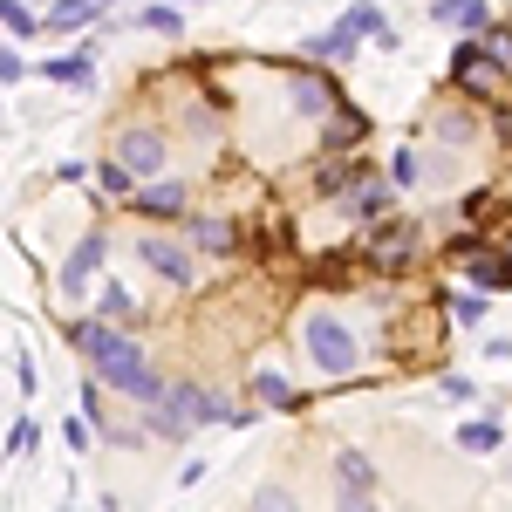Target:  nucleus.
I'll use <instances>...</instances> for the list:
<instances>
[{
	"mask_svg": "<svg viewBox=\"0 0 512 512\" xmlns=\"http://www.w3.org/2000/svg\"><path fill=\"white\" fill-rule=\"evenodd\" d=\"M178 7H192V0H178Z\"/></svg>",
	"mask_w": 512,
	"mask_h": 512,
	"instance_id": "obj_40",
	"label": "nucleus"
},
{
	"mask_svg": "<svg viewBox=\"0 0 512 512\" xmlns=\"http://www.w3.org/2000/svg\"><path fill=\"white\" fill-rule=\"evenodd\" d=\"M35 451H41V424H35V417H21V424L7 431V458H35Z\"/></svg>",
	"mask_w": 512,
	"mask_h": 512,
	"instance_id": "obj_33",
	"label": "nucleus"
},
{
	"mask_svg": "<svg viewBox=\"0 0 512 512\" xmlns=\"http://www.w3.org/2000/svg\"><path fill=\"white\" fill-rule=\"evenodd\" d=\"M431 21L451 35H485L492 28V0H431Z\"/></svg>",
	"mask_w": 512,
	"mask_h": 512,
	"instance_id": "obj_18",
	"label": "nucleus"
},
{
	"mask_svg": "<svg viewBox=\"0 0 512 512\" xmlns=\"http://www.w3.org/2000/svg\"><path fill=\"white\" fill-rule=\"evenodd\" d=\"M390 185H396V192L424 185V151H417V144H396V158H390Z\"/></svg>",
	"mask_w": 512,
	"mask_h": 512,
	"instance_id": "obj_26",
	"label": "nucleus"
},
{
	"mask_svg": "<svg viewBox=\"0 0 512 512\" xmlns=\"http://www.w3.org/2000/svg\"><path fill=\"white\" fill-rule=\"evenodd\" d=\"M424 137H431V144H444V151H472V144H478V110L458 96V103H444V110L424 123Z\"/></svg>",
	"mask_w": 512,
	"mask_h": 512,
	"instance_id": "obj_13",
	"label": "nucleus"
},
{
	"mask_svg": "<svg viewBox=\"0 0 512 512\" xmlns=\"http://www.w3.org/2000/svg\"><path fill=\"white\" fill-rule=\"evenodd\" d=\"M103 260H110V233H82V239H76V253L55 267V287H62L69 301H76V294H89V280L103 274Z\"/></svg>",
	"mask_w": 512,
	"mask_h": 512,
	"instance_id": "obj_11",
	"label": "nucleus"
},
{
	"mask_svg": "<svg viewBox=\"0 0 512 512\" xmlns=\"http://www.w3.org/2000/svg\"><path fill=\"white\" fill-rule=\"evenodd\" d=\"M506 62L492 55V41L485 35H458V48H451V89L458 96H478V103H499L506 96Z\"/></svg>",
	"mask_w": 512,
	"mask_h": 512,
	"instance_id": "obj_5",
	"label": "nucleus"
},
{
	"mask_svg": "<svg viewBox=\"0 0 512 512\" xmlns=\"http://www.w3.org/2000/svg\"><path fill=\"white\" fill-rule=\"evenodd\" d=\"M253 512H301V492H294L287 478H267V485L253 492Z\"/></svg>",
	"mask_w": 512,
	"mask_h": 512,
	"instance_id": "obj_27",
	"label": "nucleus"
},
{
	"mask_svg": "<svg viewBox=\"0 0 512 512\" xmlns=\"http://www.w3.org/2000/svg\"><path fill=\"white\" fill-rule=\"evenodd\" d=\"M355 48H362V35H355L349 21H335V28H321V35L301 41V55H308V62H321V69H342V62H355Z\"/></svg>",
	"mask_w": 512,
	"mask_h": 512,
	"instance_id": "obj_14",
	"label": "nucleus"
},
{
	"mask_svg": "<svg viewBox=\"0 0 512 512\" xmlns=\"http://www.w3.org/2000/svg\"><path fill=\"white\" fill-rule=\"evenodd\" d=\"M130 212H137V219H151V226H164V219H178V226H185V219H192V185L164 171V178H151V185H137Z\"/></svg>",
	"mask_w": 512,
	"mask_h": 512,
	"instance_id": "obj_9",
	"label": "nucleus"
},
{
	"mask_svg": "<svg viewBox=\"0 0 512 512\" xmlns=\"http://www.w3.org/2000/svg\"><path fill=\"white\" fill-rule=\"evenodd\" d=\"M96 185H103V198H117V205H130V198H137V178H130V171H123L117 158L96 171Z\"/></svg>",
	"mask_w": 512,
	"mask_h": 512,
	"instance_id": "obj_31",
	"label": "nucleus"
},
{
	"mask_svg": "<svg viewBox=\"0 0 512 512\" xmlns=\"http://www.w3.org/2000/svg\"><path fill=\"white\" fill-rule=\"evenodd\" d=\"M0 28H7L14 41H35L41 35V14H35V7H21V0H0Z\"/></svg>",
	"mask_w": 512,
	"mask_h": 512,
	"instance_id": "obj_28",
	"label": "nucleus"
},
{
	"mask_svg": "<svg viewBox=\"0 0 512 512\" xmlns=\"http://www.w3.org/2000/svg\"><path fill=\"white\" fill-rule=\"evenodd\" d=\"M253 396H260V410H301V403H308V396L294 390L287 376H274V369H260V376H253Z\"/></svg>",
	"mask_w": 512,
	"mask_h": 512,
	"instance_id": "obj_23",
	"label": "nucleus"
},
{
	"mask_svg": "<svg viewBox=\"0 0 512 512\" xmlns=\"http://www.w3.org/2000/svg\"><path fill=\"white\" fill-rule=\"evenodd\" d=\"M342 21H349V28H355L362 41H383V35H390V14H383L376 0H355V7L342 14Z\"/></svg>",
	"mask_w": 512,
	"mask_h": 512,
	"instance_id": "obj_25",
	"label": "nucleus"
},
{
	"mask_svg": "<svg viewBox=\"0 0 512 512\" xmlns=\"http://www.w3.org/2000/svg\"><path fill=\"white\" fill-rule=\"evenodd\" d=\"M362 144H369V117L349 110V103L321 123V158H342V151H362Z\"/></svg>",
	"mask_w": 512,
	"mask_h": 512,
	"instance_id": "obj_17",
	"label": "nucleus"
},
{
	"mask_svg": "<svg viewBox=\"0 0 512 512\" xmlns=\"http://www.w3.org/2000/svg\"><path fill=\"white\" fill-rule=\"evenodd\" d=\"M253 417H260V403H226L212 383H164V396L144 410V431L185 444V437L205 431V424H233V431H246Z\"/></svg>",
	"mask_w": 512,
	"mask_h": 512,
	"instance_id": "obj_2",
	"label": "nucleus"
},
{
	"mask_svg": "<svg viewBox=\"0 0 512 512\" xmlns=\"http://www.w3.org/2000/svg\"><path fill=\"white\" fill-rule=\"evenodd\" d=\"M103 7H117V0H103Z\"/></svg>",
	"mask_w": 512,
	"mask_h": 512,
	"instance_id": "obj_39",
	"label": "nucleus"
},
{
	"mask_svg": "<svg viewBox=\"0 0 512 512\" xmlns=\"http://www.w3.org/2000/svg\"><path fill=\"white\" fill-rule=\"evenodd\" d=\"M396 198H403V192L390 185V171H362L349 192L335 198V212H342L349 226H376V219H390V212H396Z\"/></svg>",
	"mask_w": 512,
	"mask_h": 512,
	"instance_id": "obj_8",
	"label": "nucleus"
},
{
	"mask_svg": "<svg viewBox=\"0 0 512 512\" xmlns=\"http://www.w3.org/2000/svg\"><path fill=\"white\" fill-rule=\"evenodd\" d=\"M185 130H192V137H219V103L192 96V103H185Z\"/></svg>",
	"mask_w": 512,
	"mask_h": 512,
	"instance_id": "obj_32",
	"label": "nucleus"
},
{
	"mask_svg": "<svg viewBox=\"0 0 512 512\" xmlns=\"http://www.w3.org/2000/svg\"><path fill=\"white\" fill-rule=\"evenodd\" d=\"M485 308H492L485 294H444V315L458 321V328H478V321H485Z\"/></svg>",
	"mask_w": 512,
	"mask_h": 512,
	"instance_id": "obj_30",
	"label": "nucleus"
},
{
	"mask_svg": "<svg viewBox=\"0 0 512 512\" xmlns=\"http://www.w3.org/2000/svg\"><path fill=\"white\" fill-rule=\"evenodd\" d=\"M465 280H472V294H512V253L506 246H485L478 260H465Z\"/></svg>",
	"mask_w": 512,
	"mask_h": 512,
	"instance_id": "obj_16",
	"label": "nucleus"
},
{
	"mask_svg": "<svg viewBox=\"0 0 512 512\" xmlns=\"http://www.w3.org/2000/svg\"><path fill=\"white\" fill-rule=\"evenodd\" d=\"M444 396H451V403H478V383L472 376H444Z\"/></svg>",
	"mask_w": 512,
	"mask_h": 512,
	"instance_id": "obj_37",
	"label": "nucleus"
},
{
	"mask_svg": "<svg viewBox=\"0 0 512 512\" xmlns=\"http://www.w3.org/2000/svg\"><path fill=\"white\" fill-rule=\"evenodd\" d=\"M21 76H35V69H28V55H21L14 41H0V82H21Z\"/></svg>",
	"mask_w": 512,
	"mask_h": 512,
	"instance_id": "obj_36",
	"label": "nucleus"
},
{
	"mask_svg": "<svg viewBox=\"0 0 512 512\" xmlns=\"http://www.w3.org/2000/svg\"><path fill=\"white\" fill-rule=\"evenodd\" d=\"M96 14H103V0H55L41 14V28L48 35H76V28H96Z\"/></svg>",
	"mask_w": 512,
	"mask_h": 512,
	"instance_id": "obj_21",
	"label": "nucleus"
},
{
	"mask_svg": "<svg viewBox=\"0 0 512 512\" xmlns=\"http://www.w3.org/2000/svg\"><path fill=\"white\" fill-rule=\"evenodd\" d=\"M335 485H362V492H376V465H369L362 451L342 444V451H335Z\"/></svg>",
	"mask_w": 512,
	"mask_h": 512,
	"instance_id": "obj_24",
	"label": "nucleus"
},
{
	"mask_svg": "<svg viewBox=\"0 0 512 512\" xmlns=\"http://www.w3.org/2000/svg\"><path fill=\"white\" fill-rule=\"evenodd\" d=\"M301 342H308V362H315L321 376H355V369H362L355 328L342 315H328V308H315V315L301 321Z\"/></svg>",
	"mask_w": 512,
	"mask_h": 512,
	"instance_id": "obj_4",
	"label": "nucleus"
},
{
	"mask_svg": "<svg viewBox=\"0 0 512 512\" xmlns=\"http://www.w3.org/2000/svg\"><path fill=\"white\" fill-rule=\"evenodd\" d=\"M69 349L82 355V369L103 383V390H117V396H130L137 410H151L164 396V376L151 369V355L137 349L123 328H110V321H96V315H76L69 321Z\"/></svg>",
	"mask_w": 512,
	"mask_h": 512,
	"instance_id": "obj_1",
	"label": "nucleus"
},
{
	"mask_svg": "<svg viewBox=\"0 0 512 512\" xmlns=\"http://www.w3.org/2000/svg\"><path fill=\"white\" fill-rule=\"evenodd\" d=\"M35 76H48L55 89H89V82H96V55H89V48H76V55H48Z\"/></svg>",
	"mask_w": 512,
	"mask_h": 512,
	"instance_id": "obj_20",
	"label": "nucleus"
},
{
	"mask_svg": "<svg viewBox=\"0 0 512 512\" xmlns=\"http://www.w3.org/2000/svg\"><path fill=\"white\" fill-rule=\"evenodd\" d=\"M137 253H144V267H151L158 280H171V287H192V280H198V253L185 246V239L144 233V239H137Z\"/></svg>",
	"mask_w": 512,
	"mask_h": 512,
	"instance_id": "obj_10",
	"label": "nucleus"
},
{
	"mask_svg": "<svg viewBox=\"0 0 512 512\" xmlns=\"http://www.w3.org/2000/svg\"><path fill=\"white\" fill-rule=\"evenodd\" d=\"M335 512H376V492H362V485H335Z\"/></svg>",
	"mask_w": 512,
	"mask_h": 512,
	"instance_id": "obj_35",
	"label": "nucleus"
},
{
	"mask_svg": "<svg viewBox=\"0 0 512 512\" xmlns=\"http://www.w3.org/2000/svg\"><path fill=\"white\" fill-rule=\"evenodd\" d=\"M287 103H294L301 117L328 123L335 110H342V76H335V69H321V62H308V69H294V76H287Z\"/></svg>",
	"mask_w": 512,
	"mask_h": 512,
	"instance_id": "obj_7",
	"label": "nucleus"
},
{
	"mask_svg": "<svg viewBox=\"0 0 512 512\" xmlns=\"http://www.w3.org/2000/svg\"><path fill=\"white\" fill-rule=\"evenodd\" d=\"M137 21H144L151 35H185V7H178V0H158V7H144Z\"/></svg>",
	"mask_w": 512,
	"mask_h": 512,
	"instance_id": "obj_29",
	"label": "nucleus"
},
{
	"mask_svg": "<svg viewBox=\"0 0 512 512\" xmlns=\"http://www.w3.org/2000/svg\"><path fill=\"white\" fill-rule=\"evenodd\" d=\"M185 246L205 253V260H233L239 246H246V226L219 219V212H192V219H185Z\"/></svg>",
	"mask_w": 512,
	"mask_h": 512,
	"instance_id": "obj_12",
	"label": "nucleus"
},
{
	"mask_svg": "<svg viewBox=\"0 0 512 512\" xmlns=\"http://www.w3.org/2000/svg\"><path fill=\"white\" fill-rule=\"evenodd\" d=\"M355 267H362V246H335V253L308 260V267H301V280H308L315 294H335L342 280H355Z\"/></svg>",
	"mask_w": 512,
	"mask_h": 512,
	"instance_id": "obj_15",
	"label": "nucleus"
},
{
	"mask_svg": "<svg viewBox=\"0 0 512 512\" xmlns=\"http://www.w3.org/2000/svg\"><path fill=\"white\" fill-rule=\"evenodd\" d=\"M110 158H117L137 185H151V178H164V164H171V130H158V123H123Z\"/></svg>",
	"mask_w": 512,
	"mask_h": 512,
	"instance_id": "obj_6",
	"label": "nucleus"
},
{
	"mask_svg": "<svg viewBox=\"0 0 512 512\" xmlns=\"http://www.w3.org/2000/svg\"><path fill=\"white\" fill-rule=\"evenodd\" d=\"M96 321H110V328L130 335V328L144 321V308H137V294H130L123 280H103V287H96Z\"/></svg>",
	"mask_w": 512,
	"mask_h": 512,
	"instance_id": "obj_19",
	"label": "nucleus"
},
{
	"mask_svg": "<svg viewBox=\"0 0 512 512\" xmlns=\"http://www.w3.org/2000/svg\"><path fill=\"white\" fill-rule=\"evenodd\" d=\"M506 444V424L499 417H472V424H458V451H472V458H492Z\"/></svg>",
	"mask_w": 512,
	"mask_h": 512,
	"instance_id": "obj_22",
	"label": "nucleus"
},
{
	"mask_svg": "<svg viewBox=\"0 0 512 512\" xmlns=\"http://www.w3.org/2000/svg\"><path fill=\"white\" fill-rule=\"evenodd\" d=\"M14 383H21V396H35V362L28 355H14Z\"/></svg>",
	"mask_w": 512,
	"mask_h": 512,
	"instance_id": "obj_38",
	"label": "nucleus"
},
{
	"mask_svg": "<svg viewBox=\"0 0 512 512\" xmlns=\"http://www.w3.org/2000/svg\"><path fill=\"white\" fill-rule=\"evenodd\" d=\"M355 246H362V267H369V274H410V267H417V260H424V226H417V219H376V226H369V239H355Z\"/></svg>",
	"mask_w": 512,
	"mask_h": 512,
	"instance_id": "obj_3",
	"label": "nucleus"
},
{
	"mask_svg": "<svg viewBox=\"0 0 512 512\" xmlns=\"http://www.w3.org/2000/svg\"><path fill=\"white\" fill-rule=\"evenodd\" d=\"M62 444H69L76 458H89V444H96V431H89V417H62Z\"/></svg>",
	"mask_w": 512,
	"mask_h": 512,
	"instance_id": "obj_34",
	"label": "nucleus"
}]
</instances>
